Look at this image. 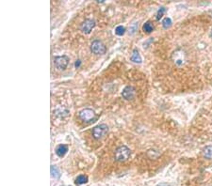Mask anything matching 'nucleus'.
<instances>
[{"label":"nucleus","instance_id":"obj_4","mask_svg":"<svg viewBox=\"0 0 212 186\" xmlns=\"http://www.w3.org/2000/svg\"><path fill=\"white\" fill-rule=\"evenodd\" d=\"M91 51L95 55H104L107 51V48L101 41L95 40L91 44Z\"/></svg>","mask_w":212,"mask_h":186},{"label":"nucleus","instance_id":"obj_5","mask_svg":"<svg viewBox=\"0 0 212 186\" xmlns=\"http://www.w3.org/2000/svg\"><path fill=\"white\" fill-rule=\"evenodd\" d=\"M68 63H69V57L67 56L56 57L54 58V64L58 70H65Z\"/></svg>","mask_w":212,"mask_h":186},{"label":"nucleus","instance_id":"obj_9","mask_svg":"<svg viewBox=\"0 0 212 186\" xmlns=\"http://www.w3.org/2000/svg\"><path fill=\"white\" fill-rule=\"evenodd\" d=\"M130 59H131V61H133L134 63H139H139H142V57H141V55H139V51L136 50V49L133 51L132 55H131Z\"/></svg>","mask_w":212,"mask_h":186},{"label":"nucleus","instance_id":"obj_15","mask_svg":"<svg viewBox=\"0 0 212 186\" xmlns=\"http://www.w3.org/2000/svg\"><path fill=\"white\" fill-rule=\"evenodd\" d=\"M171 24H172V20L170 19V18H165L163 21H162V25H163V27L164 28H168L171 27Z\"/></svg>","mask_w":212,"mask_h":186},{"label":"nucleus","instance_id":"obj_6","mask_svg":"<svg viewBox=\"0 0 212 186\" xmlns=\"http://www.w3.org/2000/svg\"><path fill=\"white\" fill-rule=\"evenodd\" d=\"M95 27V22L93 20L87 19L80 25V29L84 34H90L91 31L92 30V28Z\"/></svg>","mask_w":212,"mask_h":186},{"label":"nucleus","instance_id":"obj_8","mask_svg":"<svg viewBox=\"0 0 212 186\" xmlns=\"http://www.w3.org/2000/svg\"><path fill=\"white\" fill-rule=\"evenodd\" d=\"M68 151V147L66 145H58L56 148V154L58 156V157H64L65 154L67 153Z\"/></svg>","mask_w":212,"mask_h":186},{"label":"nucleus","instance_id":"obj_1","mask_svg":"<svg viewBox=\"0 0 212 186\" xmlns=\"http://www.w3.org/2000/svg\"><path fill=\"white\" fill-rule=\"evenodd\" d=\"M131 151L126 146H120L117 148V150H115L114 153V158L117 162H125L127 159L130 157Z\"/></svg>","mask_w":212,"mask_h":186},{"label":"nucleus","instance_id":"obj_3","mask_svg":"<svg viewBox=\"0 0 212 186\" xmlns=\"http://www.w3.org/2000/svg\"><path fill=\"white\" fill-rule=\"evenodd\" d=\"M79 117L84 122H93L96 120L95 113L92 109L90 108H85L79 112Z\"/></svg>","mask_w":212,"mask_h":186},{"label":"nucleus","instance_id":"obj_19","mask_svg":"<svg viewBox=\"0 0 212 186\" xmlns=\"http://www.w3.org/2000/svg\"><path fill=\"white\" fill-rule=\"evenodd\" d=\"M211 36H212V30H211Z\"/></svg>","mask_w":212,"mask_h":186},{"label":"nucleus","instance_id":"obj_2","mask_svg":"<svg viewBox=\"0 0 212 186\" xmlns=\"http://www.w3.org/2000/svg\"><path fill=\"white\" fill-rule=\"evenodd\" d=\"M108 125H106V124H99V125H97L95 126L94 128L92 129V136L93 138H95V139H102L103 137L106 136V134H108Z\"/></svg>","mask_w":212,"mask_h":186},{"label":"nucleus","instance_id":"obj_14","mask_svg":"<svg viewBox=\"0 0 212 186\" xmlns=\"http://www.w3.org/2000/svg\"><path fill=\"white\" fill-rule=\"evenodd\" d=\"M125 28L123 27V25H119V27H117L115 29V33L118 36H123L125 34Z\"/></svg>","mask_w":212,"mask_h":186},{"label":"nucleus","instance_id":"obj_7","mask_svg":"<svg viewBox=\"0 0 212 186\" xmlns=\"http://www.w3.org/2000/svg\"><path fill=\"white\" fill-rule=\"evenodd\" d=\"M135 94H136V91H135V88L133 87H130V86H127L124 88V90L122 92V96L123 98L127 100V101H130V100H133L135 98Z\"/></svg>","mask_w":212,"mask_h":186},{"label":"nucleus","instance_id":"obj_10","mask_svg":"<svg viewBox=\"0 0 212 186\" xmlns=\"http://www.w3.org/2000/svg\"><path fill=\"white\" fill-rule=\"evenodd\" d=\"M51 176L55 179H59V177H61V172H59L58 168L56 166H51Z\"/></svg>","mask_w":212,"mask_h":186},{"label":"nucleus","instance_id":"obj_18","mask_svg":"<svg viewBox=\"0 0 212 186\" xmlns=\"http://www.w3.org/2000/svg\"><path fill=\"white\" fill-rule=\"evenodd\" d=\"M156 186H170L169 184H167V183H159V184H158Z\"/></svg>","mask_w":212,"mask_h":186},{"label":"nucleus","instance_id":"obj_13","mask_svg":"<svg viewBox=\"0 0 212 186\" xmlns=\"http://www.w3.org/2000/svg\"><path fill=\"white\" fill-rule=\"evenodd\" d=\"M142 29H143V31L144 32H146V33H150L153 31V29H154V27H153V24L152 23L150 22H147L143 24V27H142Z\"/></svg>","mask_w":212,"mask_h":186},{"label":"nucleus","instance_id":"obj_11","mask_svg":"<svg viewBox=\"0 0 212 186\" xmlns=\"http://www.w3.org/2000/svg\"><path fill=\"white\" fill-rule=\"evenodd\" d=\"M87 183H88V177L85 175H79L75 180V183L78 185H81V184Z\"/></svg>","mask_w":212,"mask_h":186},{"label":"nucleus","instance_id":"obj_17","mask_svg":"<svg viewBox=\"0 0 212 186\" xmlns=\"http://www.w3.org/2000/svg\"><path fill=\"white\" fill-rule=\"evenodd\" d=\"M76 68H78L79 66H80V60H76V62H75V65Z\"/></svg>","mask_w":212,"mask_h":186},{"label":"nucleus","instance_id":"obj_16","mask_svg":"<svg viewBox=\"0 0 212 186\" xmlns=\"http://www.w3.org/2000/svg\"><path fill=\"white\" fill-rule=\"evenodd\" d=\"M165 10H165V8H160L159 10H158V11L156 12V20H159V19L161 18V17L163 16Z\"/></svg>","mask_w":212,"mask_h":186},{"label":"nucleus","instance_id":"obj_12","mask_svg":"<svg viewBox=\"0 0 212 186\" xmlns=\"http://www.w3.org/2000/svg\"><path fill=\"white\" fill-rule=\"evenodd\" d=\"M204 156L207 159L212 158V147L211 146H207L204 149Z\"/></svg>","mask_w":212,"mask_h":186}]
</instances>
